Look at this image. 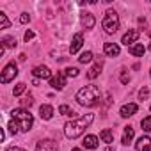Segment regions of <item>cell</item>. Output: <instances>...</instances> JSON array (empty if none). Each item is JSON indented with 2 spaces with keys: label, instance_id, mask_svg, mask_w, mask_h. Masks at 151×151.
<instances>
[{
  "label": "cell",
  "instance_id": "6da1fadb",
  "mask_svg": "<svg viewBox=\"0 0 151 151\" xmlns=\"http://www.w3.org/2000/svg\"><path fill=\"white\" fill-rule=\"evenodd\" d=\"M93 121H94V114H86V116H80V117H77V119L68 121V123L64 124V133H66V137H68V139H78Z\"/></svg>",
  "mask_w": 151,
  "mask_h": 151
},
{
  "label": "cell",
  "instance_id": "7a4b0ae2",
  "mask_svg": "<svg viewBox=\"0 0 151 151\" xmlns=\"http://www.w3.org/2000/svg\"><path fill=\"white\" fill-rule=\"evenodd\" d=\"M100 98H101V93H100L98 86H93V84L82 87V89L77 93V101H78L82 107H94V105L100 101Z\"/></svg>",
  "mask_w": 151,
  "mask_h": 151
},
{
  "label": "cell",
  "instance_id": "3957f363",
  "mask_svg": "<svg viewBox=\"0 0 151 151\" xmlns=\"http://www.w3.org/2000/svg\"><path fill=\"white\" fill-rule=\"evenodd\" d=\"M11 117L18 123V126H20L22 132H29V130H32L34 117H32V114H30L27 109H23V107H20V109H13V110H11Z\"/></svg>",
  "mask_w": 151,
  "mask_h": 151
},
{
  "label": "cell",
  "instance_id": "277c9868",
  "mask_svg": "<svg viewBox=\"0 0 151 151\" xmlns=\"http://www.w3.org/2000/svg\"><path fill=\"white\" fill-rule=\"evenodd\" d=\"M101 27H103L105 34H114V32H117V29H119V14H117L114 9H109V11L105 13L103 20H101Z\"/></svg>",
  "mask_w": 151,
  "mask_h": 151
},
{
  "label": "cell",
  "instance_id": "5b68a950",
  "mask_svg": "<svg viewBox=\"0 0 151 151\" xmlns=\"http://www.w3.org/2000/svg\"><path fill=\"white\" fill-rule=\"evenodd\" d=\"M16 75H18V66H16V62H9V64L4 68L2 75H0V82H2V84H9L11 80H14Z\"/></svg>",
  "mask_w": 151,
  "mask_h": 151
},
{
  "label": "cell",
  "instance_id": "8992f818",
  "mask_svg": "<svg viewBox=\"0 0 151 151\" xmlns=\"http://www.w3.org/2000/svg\"><path fill=\"white\" fill-rule=\"evenodd\" d=\"M66 82H68V77H66V73H64V71H57L55 77H52V78H50V86H52L53 89H57V91L64 89Z\"/></svg>",
  "mask_w": 151,
  "mask_h": 151
},
{
  "label": "cell",
  "instance_id": "52a82bcc",
  "mask_svg": "<svg viewBox=\"0 0 151 151\" xmlns=\"http://www.w3.org/2000/svg\"><path fill=\"white\" fill-rule=\"evenodd\" d=\"M82 45H84V36H82V32H77V34L73 36V39H71V45H69V53H71V55L78 53V50L82 48Z\"/></svg>",
  "mask_w": 151,
  "mask_h": 151
},
{
  "label": "cell",
  "instance_id": "ba28073f",
  "mask_svg": "<svg viewBox=\"0 0 151 151\" xmlns=\"http://www.w3.org/2000/svg\"><path fill=\"white\" fill-rule=\"evenodd\" d=\"M139 37H140V32H139L137 29H132V30H128V32L123 36L121 43H123V45H126V46H133V43H135Z\"/></svg>",
  "mask_w": 151,
  "mask_h": 151
},
{
  "label": "cell",
  "instance_id": "9c48e42d",
  "mask_svg": "<svg viewBox=\"0 0 151 151\" xmlns=\"http://www.w3.org/2000/svg\"><path fill=\"white\" fill-rule=\"evenodd\" d=\"M57 144L52 139H43L36 144V151H57Z\"/></svg>",
  "mask_w": 151,
  "mask_h": 151
},
{
  "label": "cell",
  "instance_id": "30bf717a",
  "mask_svg": "<svg viewBox=\"0 0 151 151\" xmlns=\"http://www.w3.org/2000/svg\"><path fill=\"white\" fill-rule=\"evenodd\" d=\"M32 75L36 78H52V71L48 66H36L32 69Z\"/></svg>",
  "mask_w": 151,
  "mask_h": 151
},
{
  "label": "cell",
  "instance_id": "8fae6325",
  "mask_svg": "<svg viewBox=\"0 0 151 151\" xmlns=\"http://www.w3.org/2000/svg\"><path fill=\"white\" fill-rule=\"evenodd\" d=\"M103 52H105V55H109V57H117V55L121 53V48H119V45H116V43H105V45H103Z\"/></svg>",
  "mask_w": 151,
  "mask_h": 151
},
{
  "label": "cell",
  "instance_id": "7c38bea8",
  "mask_svg": "<svg viewBox=\"0 0 151 151\" xmlns=\"http://www.w3.org/2000/svg\"><path fill=\"white\" fill-rule=\"evenodd\" d=\"M137 110H139V105H137V103H126V105L121 107L119 114H121L123 117H130V116L137 114Z\"/></svg>",
  "mask_w": 151,
  "mask_h": 151
},
{
  "label": "cell",
  "instance_id": "4fadbf2b",
  "mask_svg": "<svg viewBox=\"0 0 151 151\" xmlns=\"http://www.w3.org/2000/svg\"><path fill=\"white\" fill-rule=\"evenodd\" d=\"M135 147H137V151H151V139H149L147 135H142V137L137 140Z\"/></svg>",
  "mask_w": 151,
  "mask_h": 151
},
{
  "label": "cell",
  "instance_id": "5bb4252c",
  "mask_svg": "<svg viewBox=\"0 0 151 151\" xmlns=\"http://www.w3.org/2000/svg\"><path fill=\"white\" fill-rule=\"evenodd\" d=\"M82 146H84L86 149H96V147H98V137H96V135H86Z\"/></svg>",
  "mask_w": 151,
  "mask_h": 151
},
{
  "label": "cell",
  "instance_id": "9a60e30c",
  "mask_svg": "<svg viewBox=\"0 0 151 151\" xmlns=\"http://www.w3.org/2000/svg\"><path fill=\"white\" fill-rule=\"evenodd\" d=\"M80 22H82V25H84L86 29H93L94 23H96V20H94V16H93L91 13H84V14L80 16Z\"/></svg>",
  "mask_w": 151,
  "mask_h": 151
},
{
  "label": "cell",
  "instance_id": "2e32d148",
  "mask_svg": "<svg viewBox=\"0 0 151 151\" xmlns=\"http://www.w3.org/2000/svg\"><path fill=\"white\" fill-rule=\"evenodd\" d=\"M39 116H41V119H45V121L52 119V116H53V107H52V105H41V107H39Z\"/></svg>",
  "mask_w": 151,
  "mask_h": 151
},
{
  "label": "cell",
  "instance_id": "e0dca14e",
  "mask_svg": "<svg viewBox=\"0 0 151 151\" xmlns=\"http://www.w3.org/2000/svg\"><path fill=\"white\" fill-rule=\"evenodd\" d=\"M128 52H130L132 55H135V57H142L144 52H146V46H144L142 43H135L133 46H128Z\"/></svg>",
  "mask_w": 151,
  "mask_h": 151
},
{
  "label": "cell",
  "instance_id": "ac0fdd59",
  "mask_svg": "<svg viewBox=\"0 0 151 151\" xmlns=\"http://www.w3.org/2000/svg\"><path fill=\"white\" fill-rule=\"evenodd\" d=\"M133 135H135V130H133L132 126H126V128H124V133H123V140H121V142H123L124 146H130V144H132Z\"/></svg>",
  "mask_w": 151,
  "mask_h": 151
},
{
  "label": "cell",
  "instance_id": "d6986e66",
  "mask_svg": "<svg viewBox=\"0 0 151 151\" xmlns=\"http://www.w3.org/2000/svg\"><path fill=\"white\" fill-rule=\"evenodd\" d=\"M100 139L105 142V144H112L114 142V133H112V130H101V133H100Z\"/></svg>",
  "mask_w": 151,
  "mask_h": 151
},
{
  "label": "cell",
  "instance_id": "ffe728a7",
  "mask_svg": "<svg viewBox=\"0 0 151 151\" xmlns=\"http://www.w3.org/2000/svg\"><path fill=\"white\" fill-rule=\"evenodd\" d=\"M2 45H4L6 48H14V46H16V39H14L13 36H6V37L2 39Z\"/></svg>",
  "mask_w": 151,
  "mask_h": 151
},
{
  "label": "cell",
  "instance_id": "44dd1931",
  "mask_svg": "<svg viewBox=\"0 0 151 151\" xmlns=\"http://www.w3.org/2000/svg\"><path fill=\"white\" fill-rule=\"evenodd\" d=\"M98 75H100V66H93V68L89 69V73H87V78H89V80H94Z\"/></svg>",
  "mask_w": 151,
  "mask_h": 151
},
{
  "label": "cell",
  "instance_id": "7402d4cb",
  "mask_svg": "<svg viewBox=\"0 0 151 151\" xmlns=\"http://www.w3.org/2000/svg\"><path fill=\"white\" fill-rule=\"evenodd\" d=\"M78 60H80L82 64H87V62H91V60H93V52H84V53L78 57Z\"/></svg>",
  "mask_w": 151,
  "mask_h": 151
},
{
  "label": "cell",
  "instance_id": "603a6c76",
  "mask_svg": "<svg viewBox=\"0 0 151 151\" xmlns=\"http://www.w3.org/2000/svg\"><path fill=\"white\" fill-rule=\"evenodd\" d=\"M140 126H142V130H144V132H151V116L144 117V119L140 121Z\"/></svg>",
  "mask_w": 151,
  "mask_h": 151
},
{
  "label": "cell",
  "instance_id": "cb8c5ba5",
  "mask_svg": "<svg viewBox=\"0 0 151 151\" xmlns=\"http://www.w3.org/2000/svg\"><path fill=\"white\" fill-rule=\"evenodd\" d=\"M9 27H11V22L4 13H0V29H9Z\"/></svg>",
  "mask_w": 151,
  "mask_h": 151
},
{
  "label": "cell",
  "instance_id": "d4e9b609",
  "mask_svg": "<svg viewBox=\"0 0 151 151\" xmlns=\"http://www.w3.org/2000/svg\"><path fill=\"white\" fill-rule=\"evenodd\" d=\"M7 128H9V132H11L13 135H16V133L20 132V126H18V123H16L14 119H11V121H9V124H7Z\"/></svg>",
  "mask_w": 151,
  "mask_h": 151
},
{
  "label": "cell",
  "instance_id": "484cf974",
  "mask_svg": "<svg viewBox=\"0 0 151 151\" xmlns=\"http://www.w3.org/2000/svg\"><path fill=\"white\" fill-rule=\"evenodd\" d=\"M25 87H27V86H25L23 82H20V84H16V87H14V91H13V94H14V96H20V94H23V93H25Z\"/></svg>",
  "mask_w": 151,
  "mask_h": 151
},
{
  "label": "cell",
  "instance_id": "4316f807",
  "mask_svg": "<svg viewBox=\"0 0 151 151\" xmlns=\"http://www.w3.org/2000/svg\"><path fill=\"white\" fill-rule=\"evenodd\" d=\"M64 73H66V77H78V68H68V69H64Z\"/></svg>",
  "mask_w": 151,
  "mask_h": 151
},
{
  "label": "cell",
  "instance_id": "83f0119b",
  "mask_svg": "<svg viewBox=\"0 0 151 151\" xmlns=\"http://www.w3.org/2000/svg\"><path fill=\"white\" fill-rule=\"evenodd\" d=\"M147 98H149V89H147V87H142V89L139 91V100L144 101V100H147Z\"/></svg>",
  "mask_w": 151,
  "mask_h": 151
},
{
  "label": "cell",
  "instance_id": "f1b7e54d",
  "mask_svg": "<svg viewBox=\"0 0 151 151\" xmlns=\"http://www.w3.org/2000/svg\"><path fill=\"white\" fill-rule=\"evenodd\" d=\"M59 114H62V116H71L73 110H71L68 105H60V107H59Z\"/></svg>",
  "mask_w": 151,
  "mask_h": 151
},
{
  "label": "cell",
  "instance_id": "f546056e",
  "mask_svg": "<svg viewBox=\"0 0 151 151\" xmlns=\"http://www.w3.org/2000/svg\"><path fill=\"white\" fill-rule=\"evenodd\" d=\"M23 39L29 43L30 39H34V32H32V30H27V32H25V36H23Z\"/></svg>",
  "mask_w": 151,
  "mask_h": 151
},
{
  "label": "cell",
  "instance_id": "4dcf8cb0",
  "mask_svg": "<svg viewBox=\"0 0 151 151\" xmlns=\"http://www.w3.org/2000/svg\"><path fill=\"white\" fill-rule=\"evenodd\" d=\"M32 103H34V100H32V98H30V96H29V98H27V100H23V101H22V105H23V107H30V105H32Z\"/></svg>",
  "mask_w": 151,
  "mask_h": 151
},
{
  "label": "cell",
  "instance_id": "1f68e13d",
  "mask_svg": "<svg viewBox=\"0 0 151 151\" xmlns=\"http://www.w3.org/2000/svg\"><path fill=\"white\" fill-rule=\"evenodd\" d=\"M121 82H123V84H128V82H130V77H128V75H126L124 71L121 73Z\"/></svg>",
  "mask_w": 151,
  "mask_h": 151
},
{
  "label": "cell",
  "instance_id": "d6a6232c",
  "mask_svg": "<svg viewBox=\"0 0 151 151\" xmlns=\"http://www.w3.org/2000/svg\"><path fill=\"white\" fill-rule=\"evenodd\" d=\"M29 20H30V16H29V14H27V13H23V14H22V16H20V22H22V23H27V22H29Z\"/></svg>",
  "mask_w": 151,
  "mask_h": 151
},
{
  "label": "cell",
  "instance_id": "836d02e7",
  "mask_svg": "<svg viewBox=\"0 0 151 151\" xmlns=\"http://www.w3.org/2000/svg\"><path fill=\"white\" fill-rule=\"evenodd\" d=\"M6 151H25L23 147H16V146H11V147H7Z\"/></svg>",
  "mask_w": 151,
  "mask_h": 151
},
{
  "label": "cell",
  "instance_id": "e575fe53",
  "mask_svg": "<svg viewBox=\"0 0 151 151\" xmlns=\"http://www.w3.org/2000/svg\"><path fill=\"white\" fill-rule=\"evenodd\" d=\"M0 139H2V140H6V132H4V128L0 130Z\"/></svg>",
  "mask_w": 151,
  "mask_h": 151
},
{
  "label": "cell",
  "instance_id": "d590c367",
  "mask_svg": "<svg viewBox=\"0 0 151 151\" xmlns=\"http://www.w3.org/2000/svg\"><path fill=\"white\" fill-rule=\"evenodd\" d=\"M71 151H82V149H80V147H73Z\"/></svg>",
  "mask_w": 151,
  "mask_h": 151
},
{
  "label": "cell",
  "instance_id": "8d00e7d4",
  "mask_svg": "<svg viewBox=\"0 0 151 151\" xmlns=\"http://www.w3.org/2000/svg\"><path fill=\"white\" fill-rule=\"evenodd\" d=\"M105 151H114V149H112V147H107V149H105Z\"/></svg>",
  "mask_w": 151,
  "mask_h": 151
},
{
  "label": "cell",
  "instance_id": "74e56055",
  "mask_svg": "<svg viewBox=\"0 0 151 151\" xmlns=\"http://www.w3.org/2000/svg\"><path fill=\"white\" fill-rule=\"evenodd\" d=\"M149 50H151V45H149Z\"/></svg>",
  "mask_w": 151,
  "mask_h": 151
},
{
  "label": "cell",
  "instance_id": "f35d334b",
  "mask_svg": "<svg viewBox=\"0 0 151 151\" xmlns=\"http://www.w3.org/2000/svg\"><path fill=\"white\" fill-rule=\"evenodd\" d=\"M149 75H151V73H149Z\"/></svg>",
  "mask_w": 151,
  "mask_h": 151
}]
</instances>
